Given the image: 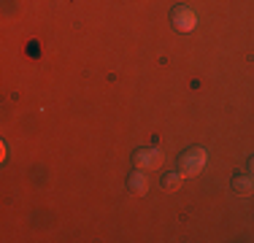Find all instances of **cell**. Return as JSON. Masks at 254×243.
<instances>
[{"mask_svg": "<svg viewBox=\"0 0 254 243\" xmlns=\"http://www.w3.org/2000/svg\"><path fill=\"white\" fill-rule=\"evenodd\" d=\"M132 160H135V168H141V170H154V168L162 165V151L154 149V146H149V149H138Z\"/></svg>", "mask_w": 254, "mask_h": 243, "instance_id": "3957f363", "label": "cell"}, {"mask_svg": "<svg viewBox=\"0 0 254 243\" xmlns=\"http://www.w3.org/2000/svg\"><path fill=\"white\" fill-rule=\"evenodd\" d=\"M0 157H3V160H5V157H8V143H0Z\"/></svg>", "mask_w": 254, "mask_h": 243, "instance_id": "52a82bcc", "label": "cell"}, {"mask_svg": "<svg viewBox=\"0 0 254 243\" xmlns=\"http://www.w3.org/2000/svg\"><path fill=\"white\" fill-rule=\"evenodd\" d=\"M205 160H208V151L203 146H192V149H187L179 157V173L181 176H197L203 170Z\"/></svg>", "mask_w": 254, "mask_h": 243, "instance_id": "6da1fadb", "label": "cell"}, {"mask_svg": "<svg viewBox=\"0 0 254 243\" xmlns=\"http://www.w3.org/2000/svg\"><path fill=\"white\" fill-rule=\"evenodd\" d=\"M171 22H173L176 30H181V33H192V30L197 27V16H195V11H192L190 5H173Z\"/></svg>", "mask_w": 254, "mask_h": 243, "instance_id": "7a4b0ae2", "label": "cell"}, {"mask_svg": "<svg viewBox=\"0 0 254 243\" xmlns=\"http://www.w3.org/2000/svg\"><path fill=\"white\" fill-rule=\"evenodd\" d=\"M127 189H130L132 194H146L149 192V176L138 168L135 173L127 176Z\"/></svg>", "mask_w": 254, "mask_h": 243, "instance_id": "277c9868", "label": "cell"}, {"mask_svg": "<svg viewBox=\"0 0 254 243\" xmlns=\"http://www.w3.org/2000/svg\"><path fill=\"white\" fill-rule=\"evenodd\" d=\"M233 192L238 194V197H249V194H254V179L249 173H241L233 179Z\"/></svg>", "mask_w": 254, "mask_h": 243, "instance_id": "5b68a950", "label": "cell"}, {"mask_svg": "<svg viewBox=\"0 0 254 243\" xmlns=\"http://www.w3.org/2000/svg\"><path fill=\"white\" fill-rule=\"evenodd\" d=\"M249 173H254V157H249Z\"/></svg>", "mask_w": 254, "mask_h": 243, "instance_id": "ba28073f", "label": "cell"}, {"mask_svg": "<svg viewBox=\"0 0 254 243\" xmlns=\"http://www.w3.org/2000/svg\"><path fill=\"white\" fill-rule=\"evenodd\" d=\"M179 181H181V173H179V170H168V173L162 176L160 184H162V189H176Z\"/></svg>", "mask_w": 254, "mask_h": 243, "instance_id": "8992f818", "label": "cell"}]
</instances>
